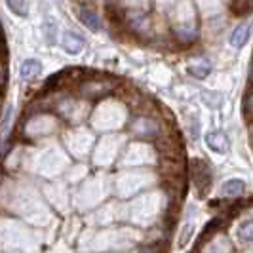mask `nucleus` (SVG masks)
Segmentation results:
<instances>
[{
    "mask_svg": "<svg viewBox=\"0 0 253 253\" xmlns=\"http://www.w3.org/2000/svg\"><path fill=\"white\" fill-rule=\"evenodd\" d=\"M190 179L194 183V187L198 189V192H206L211 185V169L208 162L204 160H194L192 166H190Z\"/></svg>",
    "mask_w": 253,
    "mask_h": 253,
    "instance_id": "nucleus-1",
    "label": "nucleus"
},
{
    "mask_svg": "<svg viewBox=\"0 0 253 253\" xmlns=\"http://www.w3.org/2000/svg\"><path fill=\"white\" fill-rule=\"evenodd\" d=\"M78 17H80V21L88 27L89 31H99L101 29L99 17H97L95 10H91L89 4H80L78 6Z\"/></svg>",
    "mask_w": 253,
    "mask_h": 253,
    "instance_id": "nucleus-2",
    "label": "nucleus"
},
{
    "mask_svg": "<svg viewBox=\"0 0 253 253\" xmlns=\"http://www.w3.org/2000/svg\"><path fill=\"white\" fill-rule=\"evenodd\" d=\"M61 46L69 53H80L82 48H84V38L80 35H76L75 31H65L61 35Z\"/></svg>",
    "mask_w": 253,
    "mask_h": 253,
    "instance_id": "nucleus-3",
    "label": "nucleus"
},
{
    "mask_svg": "<svg viewBox=\"0 0 253 253\" xmlns=\"http://www.w3.org/2000/svg\"><path fill=\"white\" fill-rule=\"evenodd\" d=\"M250 37V23H240L234 27V31L230 33V46L232 48H242Z\"/></svg>",
    "mask_w": 253,
    "mask_h": 253,
    "instance_id": "nucleus-4",
    "label": "nucleus"
},
{
    "mask_svg": "<svg viewBox=\"0 0 253 253\" xmlns=\"http://www.w3.org/2000/svg\"><path fill=\"white\" fill-rule=\"evenodd\" d=\"M40 71H42V65H40L38 59H25V61L21 63V69H19V73H21V78H23V80L35 78V76L40 75Z\"/></svg>",
    "mask_w": 253,
    "mask_h": 253,
    "instance_id": "nucleus-5",
    "label": "nucleus"
},
{
    "mask_svg": "<svg viewBox=\"0 0 253 253\" xmlns=\"http://www.w3.org/2000/svg\"><path fill=\"white\" fill-rule=\"evenodd\" d=\"M244 190H246V185H244L242 179H230V181H227V183L223 185V192H225L227 196H230V198L242 196Z\"/></svg>",
    "mask_w": 253,
    "mask_h": 253,
    "instance_id": "nucleus-6",
    "label": "nucleus"
},
{
    "mask_svg": "<svg viewBox=\"0 0 253 253\" xmlns=\"http://www.w3.org/2000/svg\"><path fill=\"white\" fill-rule=\"evenodd\" d=\"M208 145H210V147H211L215 152H225L228 149L227 137H225L223 133H219V131H215V133H210V135H208Z\"/></svg>",
    "mask_w": 253,
    "mask_h": 253,
    "instance_id": "nucleus-7",
    "label": "nucleus"
},
{
    "mask_svg": "<svg viewBox=\"0 0 253 253\" xmlns=\"http://www.w3.org/2000/svg\"><path fill=\"white\" fill-rule=\"evenodd\" d=\"M44 37L48 40V44H55L57 42V25H55L53 19L44 23Z\"/></svg>",
    "mask_w": 253,
    "mask_h": 253,
    "instance_id": "nucleus-8",
    "label": "nucleus"
},
{
    "mask_svg": "<svg viewBox=\"0 0 253 253\" xmlns=\"http://www.w3.org/2000/svg\"><path fill=\"white\" fill-rule=\"evenodd\" d=\"M210 69H211L210 61H200L198 65H190L189 73L190 75H194V76H198V78H204V76H208Z\"/></svg>",
    "mask_w": 253,
    "mask_h": 253,
    "instance_id": "nucleus-9",
    "label": "nucleus"
},
{
    "mask_svg": "<svg viewBox=\"0 0 253 253\" xmlns=\"http://www.w3.org/2000/svg\"><path fill=\"white\" fill-rule=\"evenodd\" d=\"M238 236H240V240L244 242V244L253 242V221H252V223H248V225H244V227L240 228Z\"/></svg>",
    "mask_w": 253,
    "mask_h": 253,
    "instance_id": "nucleus-10",
    "label": "nucleus"
},
{
    "mask_svg": "<svg viewBox=\"0 0 253 253\" xmlns=\"http://www.w3.org/2000/svg\"><path fill=\"white\" fill-rule=\"evenodd\" d=\"M8 6L17 15H27V10H29V4L27 2H8Z\"/></svg>",
    "mask_w": 253,
    "mask_h": 253,
    "instance_id": "nucleus-11",
    "label": "nucleus"
},
{
    "mask_svg": "<svg viewBox=\"0 0 253 253\" xmlns=\"http://www.w3.org/2000/svg\"><path fill=\"white\" fill-rule=\"evenodd\" d=\"M252 109V114H253V95H252V101L248 99V103H246V111H250Z\"/></svg>",
    "mask_w": 253,
    "mask_h": 253,
    "instance_id": "nucleus-12",
    "label": "nucleus"
}]
</instances>
